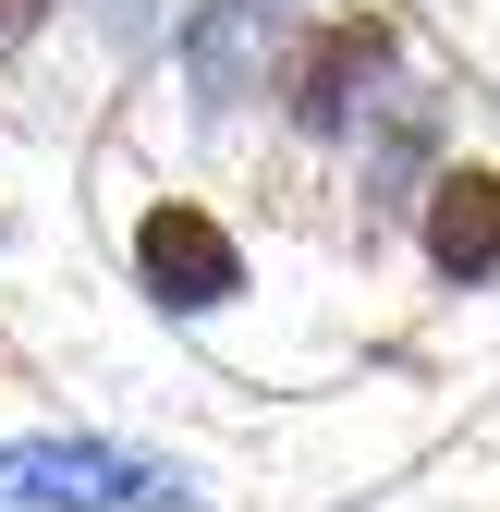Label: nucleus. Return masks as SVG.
Instances as JSON below:
<instances>
[{
  "label": "nucleus",
  "instance_id": "obj_3",
  "mask_svg": "<svg viewBox=\"0 0 500 512\" xmlns=\"http://www.w3.org/2000/svg\"><path fill=\"white\" fill-rule=\"evenodd\" d=\"M379 49H391L379 25H366V13H342V25H330L318 49H305V74H293V110H305V122H318V135H330V122L354 110V86L379 74Z\"/></svg>",
  "mask_w": 500,
  "mask_h": 512
},
{
  "label": "nucleus",
  "instance_id": "obj_4",
  "mask_svg": "<svg viewBox=\"0 0 500 512\" xmlns=\"http://www.w3.org/2000/svg\"><path fill=\"white\" fill-rule=\"evenodd\" d=\"M0 500H122V464L110 452H61V439H25V452H0Z\"/></svg>",
  "mask_w": 500,
  "mask_h": 512
},
{
  "label": "nucleus",
  "instance_id": "obj_1",
  "mask_svg": "<svg viewBox=\"0 0 500 512\" xmlns=\"http://www.w3.org/2000/svg\"><path fill=\"white\" fill-rule=\"evenodd\" d=\"M135 269H147V293H159V305H183V317H208V305H232V293H244L232 232H220L208 208H183V196L135 220Z\"/></svg>",
  "mask_w": 500,
  "mask_h": 512
},
{
  "label": "nucleus",
  "instance_id": "obj_2",
  "mask_svg": "<svg viewBox=\"0 0 500 512\" xmlns=\"http://www.w3.org/2000/svg\"><path fill=\"white\" fill-rule=\"evenodd\" d=\"M427 256H440L452 281L500 269V171H440L427 183Z\"/></svg>",
  "mask_w": 500,
  "mask_h": 512
}]
</instances>
